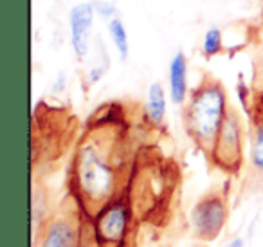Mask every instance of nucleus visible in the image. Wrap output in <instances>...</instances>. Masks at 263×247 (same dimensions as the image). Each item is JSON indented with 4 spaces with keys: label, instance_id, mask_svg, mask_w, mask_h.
Instances as JSON below:
<instances>
[{
    "label": "nucleus",
    "instance_id": "f8f14e48",
    "mask_svg": "<svg viewBox=\"0 0 263 247\" xmlns=\"http://www.w3.org/2000/svg\"><path fill=\"white\" fill-rule=\"evenodd\" d=\"M200 51L204 55V58L211 60L215 56H220L223 52V34L222 29L218 27H211L204 33L200 44Z\"/></svg>",
    "mask_w": 263,
    "mask_h": 247
},
{
    "label": "nucleus",
    "instance_id": "7ed1b4c3",
    "mask_svg": "<svg viewBox=\"0 0 263 247\" xmlns=\"http://www.w3.org/2000/svg\"><path fill=\"white\" fill-rule=\"evenodd\" d=\"M87 242V218L72 199L70 204H62L52 211L40 231L33 235L34 247H85Z\"/></svg>",
    "mask_w": 263,
    "mask_h": 247
},
{
    "label": "nucleus",
    "instance_id": "2eb2a0df",
    "mask_svg": "<svg viewBox=\"0 0 263 247\" xmlns=\"http://www.w3.org/2000/svg\"><path fill=\"white\" fill-rule=\"evenodd\" d=\"M92 4H94V9H96V15L105 19L106 22H110L112 19H116L117 15V6L110 0H92Z\"/></svg>",
    "mask_w": 263,
    "mask_h": 247
},
{
    "label": "nucleus",
    "instance_id": "1a4fd4ad",
    "mask_svg": "<svg viewBox=\"0 0 263 247\" xmlns=\"http://www.w3.org/2000/svg\"><path fill=\"white\" fill-rule=\"evenodd\" d=\"M168 92L161 81H154L148 87L146 101H144L143 112L146 121L155 130H164L166 128V116H168Z\"/></svg>",
    "mask_w": 263,
    "mask_h": 247
},
{
    "label": "nucleus",
    "instance_id": "39448f33",
    "mask_svg": "<svg viewBox=\"0 0 263 247\" xmlns=\"http://www.w3.org/2000/svg\"><path fill=\"white\" fill-rule=\"evenodd\" d=\"M229 189L218 186L205 191L190 211V231L198 242L211 243L218 238L229 222Z\"/></svg>",
    "mask_w": 263,
    "mask_h": 247
},
{
    "label": "nucleus",
    "instance_id": "f257e3e1",
    "mask_svg": "<svg viewBox=\"0 0 263 247\" xmlns=\"http://www.w3.org/2000/svg\"><path fill=\"white\" fill-rule=\"evenodd\" d=\"M132 123L123 103L99 107L80 135L69 166V197L90 220L116 199L134 170L139 150H132Z\"/></svg>",
    "mask_w": 263,
    "mask_h": 247
},
{
    "label": "nucleus",
    "instance_id": "dca6fc26",
    "mask_svg": "<svg viewBox=\"0 0 263 247\" xmlns=\"http://www.w3.org/2000/svg\"><path fill=\"white\" fill-rule=\"evenodd\" d=\"M223 247H245V240L241 238V236H234V238H231Z\"/></svg>",
    "mask_w": 263,
    "mask_h": 247
},
{
    "label": "nucleus",
    "instance_id": "f03ea898",
    "mask_svg": "<svg viewBox=\"0 0 263 247\" xmlns=\"http://www.w3.org/2000/svg\"><path fill=\"white\" fill-rule=\"evenodd\" d=\"M229 109V96L223 83L213 74L204 73L184 103L182 121L186 135L205 159L215 146Z\"/></svg>",
    "mask_w": 263,
    "mask_h": 247
},
{
    "label": "nucleus",
    "instance_id": "f3484780",
    "mask_svg": "<svg viewBox=\"0 0 263 247\" xmlns=\"http://www.w3.org/2000/svg\"><path fill=\"white\" fill-rule=\"evenodd\" d=\"M85 247H94V245H92V242H90V240H88V242H87V245H85Z\"/></svg>",
    "mask_w": 263,
    "mask_h": 247
},
{
    "label": "nucleus",
    "instance_id": "9d476101",
    "mask_svg": "<svg viewBox=\"0 0 263 247\" xmlns=\"http://www.w3.org/2000/svg\"><path fill=\"white\" fill-rule=\"evenodd\" d=\"M51 206H49V197L47 189L44 186H38L34 182L33 197H31V218H33V235L40 231V227L45 224L49 217H51Z\"/></svg>",
    "mask_w": 263,
    "mask_h": 247
},
{
    "label": "nucleus",
    "instance_id": "20e7f679",
    "mask_svg": "<svg viewBox=\"0 0 263 247\" xmlns=\"http://www.w3.org/2000/svg\"><path fill=\"white\" fill-rule=\"evenodd\" d=\"M245 137H247V130H245L243 117L231 105L215 146L205 161L227 177H238L245 166Z\"/></svg>",
    "mask_w": 263,
    "mask_h": 247
},
{
    "label": "nucleus",
    "instance_id": "9b49d317",
    "mask_svg": "<svg viewBox=\"0 0 263 247\" xmlns=\"http://www.w3.org/2000/svg\"><path fill=\"white\" fill-rule=\"evenodd\" d=\"M106 31H108V37L112 45L116 47L117 55L123 62H126L128 56H130V40H128V33L126 27H124V22L116 16L110 22H106Z\"/></svg>",
    "mask_w": 263,
    "mask_h": 247
},
{
    "label": "nucleus",
    "instance_id": "0eeeda50",
    "mask_svg": "<svg viewBox=\"0 0 263 247\" xmlns=\"http://www.w3.org/2000/svg\"><path fill=\"white\" fill-rule=\"evenodd\" d=\"M247 186L263 189V121H249Z\"/></svg>",
    "mask_w": 263,
    "mask_h": 247
},
{
    "label": "nucleus",
    "instance_id": "6e6552de",
    "mask_svg": "<svg viewBox=\"0 0 263 247\" xmlns=\"http://www.w3.org/2000/svg\"><path fill=\"white\" fill-rule=\"evenodd\" d=\"M187 70L190 63L182 51L175 52L173 58L170 60L168 67V96L173 105L184 107L190 96V83H187Z\"/></svg>",
    "mask_w": 263,
    "mask_h": 247
},
{
    "label": "nucleus",
    "instance_id": "423d86ee",
    "mask_svg": "<svg viewBox=\"0 0 263 247\" xmlns=\"http://www.w3.org/2000/svg\"><path fill=\"white\" fill-rule=\"evenodd\" d=\"M96 9L92 2H80L69 11L70 47L78 60H85L92 51Z\"/></svg>",
    "mask_w": 263,
    "mask_h": 247
},
{
    "label": "nucleus",
    "instance_id": "ddd939ff",
    "mask_svg": "<svg viewBox=\"0 0 263 247\" xmlns=\"http://www.w3.org/2000/svg\"><path fill=\"white\" fill-rule=\"evenodd\" d=\"M101 45H103V40L101 38H96V44H94V62H92L90 69L87 70V76H88V83H96V81H99L103 76L106 74V70H108L110 67V58L108 60H103L101 62V55H99V51H101Z\"/></svg>",
    "mask_w": 263,
    "mask_h": 247
},
{
    "label": "nucleus",
    "instance_id": "4468645a",
    "mask_svg": "<svg viewBox=\"0 0 263 247\" xmlns=\"http://www.w3.org/2000/svg\"><path fill=\"white\" fill-rule=\"evenodd\" d=\"M249 112V121H263V89L254 91L252 98L245 103Z\"/></svg>",
    "mask_w": 263,
    "mask_h": 247
}]
</instances>
